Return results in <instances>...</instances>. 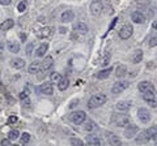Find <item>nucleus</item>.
Listing matches in <instances>:
<instances>
[{
    "instance_id": "nucleus-1",
    "label": "nucleus",
    "mask_w": 157,
    "mask_h": 146,
    "mask_svg": "<svg viewBox=\"0 0 157 146\" xmlns=\"http://www.w3.org/2000/svg\"><path fill=\"white\" fill-rule=\"evenodd\" d=\"M106 100H107V97L105 94H96L88 102V107H89V108H97V107L105 104Z\"/></svg>"
},
{
    "instance_id": "nucleus-2",
    "label": "nucleus",
    "mask_w": 157,
    "mask_h": 146,
    "mask_svg": "<svg viewBox=\"0 0 157 146\" xmlns=\"http://www.w3.org/2000/svg\"><path fill=\"white\" fill-rule=\"evenodd\" d=\"M130 86V82L128 81H118L115 82L114 85H113V89H111V93L113 94H121L123 93V91L127 89V87Z\"/></svg>"
},
{
    "instance_id": "nucleus-3",
    "label": "nucleus",
    "mask_w": 157,
    "mask_h": 146,
    "mask_svg": "<svg viewBox=\"0 0 157 146\" xmlns=\"http://www.w3.org/2000/svg\"><path fill=\"white\" fill-rule=\"evenodd\" d=\"M85 119H86V114L84 112V111H75V112L71 114V120L77 125L84 123Z\"/></svg>"
},
{
    "instance_id": "nucleus-4",
    "label": "nucleus",
    "mask_w": 157,
    "mask_h": 146,
    "mask_svg": "<svg viewBox=\"0 0 157 146\" xmlns=\"http://www.w3.org/2000/svg\"><path fill=\"white\" fill-rule=\"evenodd\" d=\"M102 11H104V4H102L101 0H94L90 4V12L93 16H100Z\"/></svg>"
},
{
    "instance_id": "nucleus-5",
    "label": "nucleus",
    "mask_w": 157,
    "mask_h": 146,
    "mask_svg": "<svg viewBox=\"0 0 157 146\" xmlns=\"http://www.w3.org/2000/svg\"><path fill=\"white\" fill-rule=\"evenodd\" d=\"M130 124H131V119L127 115H118V118L115 119V125L121 126V128H126Z\"/></svg>"
},
{
    "instance_id": "nucleus-6",
    "label": "nucleus",
    "mask_w": 157,
    "mask_h": 146,
    "mask_svg": "<svg viewBox=\"0 0 157 146\" xmlns=\"http://www.w3.org/2000/svg\"><path fill=\"white\" fill-rule=\"evenodd\" d=\"M137 118H139V120L141 123L145 124L151 120V112L147 108H139L137 110Z\"/></svg>"
},
{
    "instance_id": "nucleus-7",
    "label": "nucleus",
    "mask_w": 157,
    "mask_h": 146,
    "mask_svg": "<svg viewBox=\"0 0 157 146\" xmlns=\"http://www.w3.org/2000/svg\"><path fill=\"white\" fill-rule=\"evenodd\" d=\"M132 33H134V27H132L131 25H124L123 27L121 29V31H119V37L122 38V39H128V38L132 35Z\"/></svg>"
},
{
    "instance_id": "nucleus-8",
    "label": "nucleus",
    "mask_w": 157,
    "mask_h": 146,
    "mask_svg": "<svg viewBox=\"0 0 157 146\" xmlns=\"http://www.w3.org/2000/svg\"><path fill=\"white\" fill-rule=\"evenodd\" d=\"M131 104L132 103L130 100H121L115 104V110L118 111V112H127V111L131 108Z\"/></svg>"
},
{
    "instance_id": "nucleus-9",
    "label": "nucleus",
    "mask_w": 157,
    "mask_h": 146,
    "mask_svg": "<svg viewBox=\"0 0 157 146\" xmlns=\"http://www.w3.org/2000/svg\"><path fill=\"white\" fill-rule=\"evenodd\" d=\"M139 133V128H137L136 125L134 124H130L128 126H126V130H124V136L127 138H132L135 137V136Z\"/></svg>"
},
{
    "instance_id": "nucleus-10",
    "label": "nucleus",
    "mask_w": 157,
    "mask_h": 146,
    "mask_svg": "<svg viewBox=\"0 0 157 146\" xmlns=\"http://www.w3.org/2000/svg\"><path fill=\"white\" fill-rule=\"evenodd\" d=\"M39 91H41V94L43 95H51L52 94V84H50V82H45V84H42L41 86H39Z\"/></svg>"
},
{
    "instance_id": "nucleus-11",
    "label": "nucleus",
    "mask_w": 157,
    "mask_h": 146,
    "mask_svg": "<svg viewBox=\"0 0 157 146\" xmlns=\"http://www.w3.org/2000/svg\"><path fill=\"white\" fill-rule=\"evenodd\" d=\"M73 18H75V13H73V11H64L60 16V21L67 24V22L73 21Z\"/></svg>"
},
{
    "instance_id": "nucleus-12",
    "label": "nucleus",
    "mask_w": 157,
    "mask_h": 146,
    "mask_svg": "<svg viewBox=\"0 0 157 146\" xmlns=\"http://www.w3.org/2000/svg\"><path fill=\"white\" fill-rule=\"evenodd\" d=\"M131 18H132V21H134L135 24H143L145 21V16L141 12L139 11H135V12H132L131 14Z\"/></svg>"
},
{
    "instance_id": "nucleus-13",
    "label": "nucleus",
    "mask_w": 157,
    "mask_h": 146,
    "mask_svg": "<svg viewBox=\"0 0 157 146\" xmlns=\"http://www.w3.org/2000/svg\"><path fill=\"white\" fill-rule=\"evenodd\" d=\"M52 64H54V61H52V57L51 56L45 57V60L41 63V71L42 72H47L52 67Z\"/></svg>"
},
{
    "instance_id": "nucleus-14",
    "label": "nucleus",
    "mask_w": 157,
    "mask_h": 146,
    "mask_svg": "<svg viewBox=\"0 0 157 146\" xmlns=\"http://www.w3.org/2000/svg\"><path fill=\"white\" fill-rule=\"evenodd\" d=\"M73 31L75 33H77V34H86L88 33V26H86V24H84V22H78V24H76L75 26H73Z\"/></svg>"
},
{
    "instance_id": "nucleus-15",
    "label": "nucleus",
    "mask_w": 157,
    "mask_h": 146,
    "mask_svg": "<svg viewBox=\"0 0 157 146\" xmlns=\"http://www.w3.org/2000/svg\"><path fill=\"white\" fill-rule=\"evenodd\" d=\"M107 141H109V144H110L111 146H122V141H121V138L118 137V136H115L114 133L107 134Z\"/></svg>"
},
{
    "instance_id": "nucleus-16",
    "label": "nucleus",
    "mask_w": 157,
    "mask_h": 146,
    "mask_svg": "<svg viewBox=\"0 0 157 146\" xmlns=\"http://www.w3.org/2000/svg\"><path fill=\"white\" fill-rule=\"evenodd\" d=\"M137 89L144 93V91H148V90H155V87L149 81H141V82H139V85H137Z\"/></svg>"
},
{
    "instance_id": "nucleus-17",
    "label": "nucleus",
    "mask_w": 157,
    "mask_h": 146,
    "mask_svg": "<svg viewBox=\"0 0 157 146\" xmlns=\"http://www.w3.org/2000/svg\"><path fill=\"white\" fill-rule=\"evenodd\" d=\"M86 141H88V144H90L92 146H101V140L100 137H97L96 134H89L86 137Z\"/></svg>"
},
{
    "instance_id": "nucleus-18",
    "label": "nucleus",
    "mask_w": 157,
    "mask_h": 146,
    "mask_svg": "<svg viewBox=\"0 0 157 146\" xmlns=\"http://www.w3.org/2000/svg\"><path fill=\"white\" fill-rule=\"evenodd\" d=\"M47 50H48V46L46 45V43H42V45L36 50V56H37V57L45 56V55H46V52H47Z\"/></svg>"
},
{
    "instance_id": "nucleus-19",
    "label": "nucleus",
    "mask_w": 157,
    "mask_h": 146,
    "mask_svg": "<svg viewBox=\"0 0 157 146\" xmlns=\"http://www.w3.org/2000/svg\"><path fill=\"white\" fill-rule=\"evenodd\" d=\"M11 65L13 68H16V69H21V68L25 67V60L20 59V57H17V59H12L11 60Z\"/></svg>"
},
{
    "instance_id": "nucleus-20",
    "label": "nucleus",
    "mask_w": 157,
    "mask_h": 146,
    "mask_svg": "<svg viewBox=\"0 0 157 146\" xmlns=\"http://www.w3.org/2000/svg\"><path fill=\"white\" fill-rule=\"evenodd\" d=\"M13 25H14V21L12 20V18H8V20H6L2 24V25H0V30H2V31H7V30H9V29H12Z\"/></svg>"
},
{
    "instance_id": "nucleus-21",
    "label": "nucleus",
    "mask_w": 157,
    "mask_h": 146,
    "mask_svg": "<svg viewBox=\"0 0 157 146\" xmlns=\"http://www.w3.org/2000/svg\"><path fill=\"white\" fill-rule=\"evenodd\" d=\"M28 71H29V73H30V75H36V73H38L39 71H41V63H38V61L32 63V64L29 65Z\"/></svg>"
},
{
    "instance_id": "nucleus-22",
    "label": "nucleus",
    "mask_w": 157,
    "mask_h": 146,
    "mask_svg": "<svg viewBox=\"0 0 157 146\" xmlns=\"http://www.w3.org/2000/svg\"><path fill=\"white\" fill-rule=\"evenodd\" d=\"M113 72V69H111V67L110 68H106V69H102V71H100L96 75V77L97 78H100V80H104V78H107V77L110 76V73Z\"/></svg>"
},
{
    "instance_id": "nucleus-23",
    "label": "nucleus",
    "mask_w": 157,
    "mask_h": 146,
    "mask_svg": "<svg viewBox=\"0 0 157 146\" xmlns=\"http://www.w3.org/2000/svg\"><path fill=\"white\" fill-rule=\"evenodd\" d=\"M7 47H8L9 52H12V53H17L20 51V43L18 42H13V41L12 42H8Z\"/></svg>"
},
{
    "instance_id": "nucleus-24",
    "label": "nucleus",
    "mask_w": 157,
    "mask_h": 146,
    "mask_svg": "<svg viewBox=\"0 0 157 146\" xmlns=\"http://www.w3.org/2000/svg\"><path fill=\"white\" fill-rule=\"evenodd\" d=\"M132 63L134 64H137V63H140L141 60H143V51L141 50H136L134 52V55H132Z\"/></svg>"
},
{
    "instance_id": "nucleus-25",
    "label": "nucleus",
    "mask_w": 157,
    "mask_h": 146,
    "mask_svg": "<svg viewBox=\"0 0 157 146\" xmlns=\"http://www.w3.org/2000/svg\"><path fill=\"white\" fill-rule=\"evenodd\" d=\"M52 34V29L50 26H47V27H43L41 31L38 33V37L39 38H47V37H50Z\"/></svg>"
},
{
    "instance_id": "nucleus-26",
    "label": "nucleus",
    "mask_w": 157,
    "mask_h": 146,
    "mask_svg": "<svg viewBox=\"0 0 157 146\" xmlns=\"http://www.w3.org/2000/svg\"><path fill=\"white\" fill-rule=\"evenodd\" d=\"M143 99L145 102H151L156 99V95H155V90H148V91H144L143 93Z\"/></svg>"
},
{
    "instance_id": "nucleus-27",
    "label": "nucleus",
    "mask_w": 157,
    "mask_h": 146,
    "mask_svg": "<svg viewBox=\"0 0 157 146\" xmlns=\"http://www.w3.org/2000/svg\"><path fill=\"white\" fill-rule=\"evenodd\" d=\"M127 73V67L126 65H119V67H117V69H115V76L118 77V78H122L124 75Z\"/></svg>"
},
{
    "instance_id": "nucleus-28",
    "label": "nucleus",
    "mask_w": 157,
    "mask_h": 146,
    "mask_svg": "<svg viewBox=\"0 0 157 146\" xmlns=\"http://www.w3.org/2000/svg\"><path fill=\"white\" fill-rule=\"evenodd\" d=\"M85 130L86 132H93V130H96L97 129V125H96V123L93 120H88L86 123H85Z\"/></svg>"
},
{
    "instance_id": "nucleus-29",
    "label": "nucleus",
    "mask_w": 157,
    "mask_h": 146,
    "mask_svg": "<svg viewBox=\"0 0 157 146\" xmlns=\"http://www.w3.org/2000/svg\"><path fill=\"white\" fill-rule=\"evenodd\" d=\"M68 85H70V81H68V78H62L60 82L58 84V87H59V90L64 91V90L68 89Z\"/></svg>"
},
{
    "instance_id": "nucleus-30",
    "label": "nucleus",
    "mask_w": 157,
    "mask_h": 146,
    "mask_svg": "<svg viewBox=\"0 0 157 146\" xmlns=\"http://www.w3.org/2000/svg\"><path fill=\"white\" fill-rule=\"evenodd\" d=\"M50 78H51V82H54V84H59V82H60V80L63 78V77H62L60 73H58V72H52Z\"/></svg>"
},
{
    "instance_id": "nucleus-31",
    "label": "nucleus",
    "mask_w": 157,
    "mask_h": 146,
    "mask_svg": "<svg viewBox=\"0 0 157 146\" xmlns=\"http://www.w3.org/2000/svg\"><path fill=\"white\" fill-rule=\"evenodd\" d=\"M18 137H20V132H18L17 129H12L11 132L8 133V138L11 140V141H12V140H17Z\"/></svg>"
},
{
    "instance_id": "nucleus-32",
    "label": "nucleus",
    "mask_w": 157,
    "mask_h": 146,
    "mask_svg": "<svg viewBox=\"0 0 157 146\" xmlns=\"http://www.w3.org/2000/svg\"><path fill=\"white\" fill-rule=\"evenodd\" d=\"M110 59H111L110 53H107V55H105V56H104V57H102V59H101L100 64H101L102 67H106V65H109V64H110Z\"/></svg>"
},
{
    "instance_id": "nucleus-33",
    "label": "nucleus",
    "mask_w": 157,
    "mask_h": 146,
    "mask_svg": "<svg viewBox=\"0 0 157 146\" xmlns=\"http://www.w3.org/2000/svg\"><path fill=\"white\" fill-rule=\"evenodd\" d=\"M71 145L72 146H84V142L80 138H71Z\"/></svg>"
},
{
    "instance_id": "nucleus-34",
    "label": "nucleus",
    "mask_w": 157,
    "mask_h": 146,
    "mask_svg": "<svg viewBox=\"0 0 157 146\" xmlns=\"http://www.w3.org/2000/svg\"><path fill=\"white\" fill-rule=\"evenodd\" d=\"M29 141H30V134L26 133V132L22 133V134H21V142H22V144H28Z\"/></svg>"
},
{
    "instance_id": "nucleus-35",
    "label": "nucleus",
    "mask_w": 157,
    "mask_h": 146,
    "mask_svg": "<svg viewBox=\"0 0 157 146\" xmlns=\"http://www.w3.org/2000/svg\"><path fill=\"white\" fill-rule=\"evenodd\" d=\"M17 9H18V12H25V9H26V3H25V2H21V3L18 4Z\"/></svg>"
},
{
    "instance_id": "nucleus-36",
    "label": "nucleus",
    "mask_w": 157,
    "mask_h": 146,
    "mask_svg": "<svg viewBox=\"0 0 157 146\" xmlns=\"http://www.w3.org/2000/svg\"><path fill=\"white\" fill-rule=\"evenodd\" d=\"M136 4L140 7H145L149 4V0H136Z\"/></svg>"
},
{
    "instance_id": "nucleus-37",
    "label": "nucleus",
    "mask_w": 157,
    "mask_h": 146,
    "mask_svg": "<svg viewBox=\"0 0 157 146\" xmlns=\"http://www.w3.org/2000/svg\"><path fill=\"white\" fill-rule=\"evenodd\" d=\"M149 47H156V45H157V38L156 37H152L151 39H149Z\"/></svg>"
},
{
    "instance_id": "nucleus-38",
    "label": "nucleus",
    "mask_w": 157,
    "mask_h": 146,
    "mask_svg": "<svg viewBox=\"0 0 157 146\" xmlns=\"http://www.w3.org/2000/svg\"><path fill=\"white\" fill-rule=\"evenodd\" d=\"M0 145H2V146H11V140H9V138H4V140H2Z\"/></svg>"
},
{
    "instance_id": "nucleus-39",
    "label": "nucleus",
    "mask_w": 157,
    "mask_h": 146,
    "mask_svg": "<svg viewBox=\"0 0 157 146\" xmlns=\"http://www.w3.org/2000/svg\"><path fill=\"white\" fill-rule=\"evenodd\" d=\"M16 121H17V116H9V119H8L9 124H13V123H16Z\"/></svg>"
},
{
    "instance_id": "nucleus-40",
    "label": "nucleus",
    "mask_w": 157,
    "mask_h": 146,
    "mask_svg": "<svg viewBox=\"0 0 157 146\" xmlns=\"http://www.w3.org/2000/svg\"><path fill=\"white\" fill-rule=\"evenodd\" d=\"M12 3V0H0V4L2 5H9Z\"/></svg>"
},
{
    "instance_id": "nucleus-41",
    "label": "nucleus",
    "mask_w": 157,
    "mask_h": 146,
    "mask_svg": "<svg viewBox=\"0 0 157 146\" xmlns=\"http://www.w3.org/2000/svg\"><path fill=\"white\" fill-rule=\"evenodd\" d=\"M20 98H21L22 100H24V99H26V98H28V91H26V93H25V91H24V93L20 94Z\"/></svg>"
},
{
    "instance_id": "nucleus-42",
    "label": "nucleus",
    "mask_w": 157,
    "mask_h": 146,
    "mask_svg": "<svg viewBox=\"0 0 157 146\" xmlns=\"http://www.w3.org/2000/svg\"><path fill=\"white\" fill-rule=\"evenodd\" d=\"M77 102H78V100H73V102H72V103H71V106H70L71 108H72V107H75V106H76V103H77Z\"/></svg>"
},
{
    "instance_id": "nucleus-43",
    "label": "nucleus",
    "mask_w": 157,
    "mask_h": 146,
    "mask_svg": "<svg viewBox=\"0 0 157 146\" xmlns=\"http://www.w3.org/2000/svg\"><path fill=\"white\" fill-rule=\"evenodd\" d=\"M60 33H62V34H64V33H67V30H66L64 27H62V29H60Z\"/></svg>"
},
{
    "instance_id": "nucleus-44",
    "label": "nucleus",
    "mask_w": 157,
    "mask_h": 146,
    "mask_svg": "<svg viewBox=\"0 0 157 146\" xmlns=\"http://www.w3.org/2000/svg\"><path fill=\"white\" fill-rule=\"evenodd\" d=\"M2 50H3V45L0 43V52H2Z\"/></svg>"
},
{
    "instance_id": "nucleus-45",
    "label": "nucleus",
    "mask_w": 157,
    "mask_h": 146,
    "mask_svg": "<svg viewBox=\"0 0 157 146\" xmlns=\"http://www.w3.org/2000/svg\"><path fill=\"white\" fill-rule=\"evenodd\" d=\"M84 146H92V145H90V144H88V145H84Z\"/></svg>"
},
{
    "instance_id": "nucleus-46",
    "label": "nucleus",
    "mask_w": 157,
    "mask_h": 146,
    "mask_svg": "<svg viewBox=\"0 0 157 146\" xmlns=\"http://www.w3.org/2000/svg\"><path fill=\"white\" fill-rule=\"evenodd\" d=\"M14 146H18V145H14Z\"/></svg>"
}]
</instances>
